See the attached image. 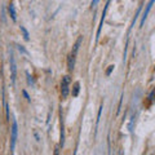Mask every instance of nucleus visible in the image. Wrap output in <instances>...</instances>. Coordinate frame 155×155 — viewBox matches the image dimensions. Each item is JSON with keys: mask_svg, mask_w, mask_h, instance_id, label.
<instances>
[{"mask_svg": "<svg viewBox=\"0 0 155 155\" xmlns=\"http://www.w3.org/2000/svg\"><path fill=\"white\" fill-rule=\"evenodd\" d=\"M75 58H76V54H74V53H70L69 57H67V69H69V71H72L75 67Z\"/></svg>", "mask_w": 155, "mask_h": 155, "instance_id": "nucleus-6", "label": "nucleus"}, {"mask_svg": "<svg viewBox=\"0 0 155 155\" xmlns=\"http://www.w3.org/2000/svg\"><path fill=\"white\" fill-rule=\"evenodd\" d=\"M79 91H80V83H79V81H76V83H74V87H72V91H71L72 97H78V94H79Z\"/></svg>", "mask_w": 155, "mask_h": 155, "instance_id": "nucleus-10", "label": "nucleus"}, {"mask_svg": "<svg viewBox=\"0 0 155 155\" xmlns=\"http://www.w3.org/2000/svg\"><path fill=\"white\" fill-rule=\"evenodd\" d=\"M154 100H155V89H153L151 92H150V94H149V101H151L153 102Z\"/></svg>", "mask_w": 155, "mask_h": 155, "instance_id": "nucleus-14", "label": "nucleus"}, {"mask_svg": "<svg viewBox=\"0 0 155 155\" xmlns=\"http://www.w3.org/2000/svg\"><path fill=\"white\" fill-rule=\"evenodd\" d=\"M8 11H9V16H11V18L13 19V22H16L17 21V13H16V8H14V5L12 3H11V5H9Z\"/></svg>", "mask_w": 155, "mask_h": 155, "instance_id": "nucleus-8", "label": "nucleus"}, {"mask_svg": "<svg viewBox=\"0 0 155 155\" xmlns=\"http://www.w3.org/2000/svg\"><path fill=\"white\" fill-rule=\"evenodd\" d=\"M4 106H5V115H7V120L11 119V116H9V106L7 102H4Z\"/></svg>", "mask_w": 155, "mask_h": 155, "instance_id": "nucleus-13", "label": "nucleus"}, {"mask_svg": "<svg viewBox=\"0 0 155 155\" xmlns=\"http://www.w3.org/2000/svg\"><path fill=\"white\" fill-rule=\"evenodd\" d=\"M71 83V78L69 75H65L62 78V81H61V96L62 98H67V96L70 94V88L69 85Z\"/></svg>", "mask_w": 155, "mask_h": 155, "instance_id": "nucleus-2", "label": "nucleus"}, {"mask_svg": "<svg viewBox=\"0 0 155 155\" xmlns=\"http://www.w3.org/2000/svg\"><path fill=\"white\" fill-rule=\"evenodd\" d=\"M114 67H115L114 65H110V66H109V69L106 70V75L110 76V75H111V72H113V70H114Z\"/></svg>", "mask_w": 155, "mask_h": 155, "instance_id": "nucleus-15", "label": "nucleus"}, {"mask_svg": "<svg viewBox=\"0 0 155 155\" xmlns=\"http://www.w3.org/2000/svg\"><path fill=\"white\" fill-rule=\"evenodd\" d=\"M19 28H21V32H22V35H23V39H25L26 41L30 40V35H28V31L25 28V26H19Z\"/></svg>", "mask_w": 155, "mask_h": 155, "instance_id": "nucleus-11", "label": "nucleus"}, {"mask_svg": "<svg viewBox=\"0 0 155 155\" xmlns=\"http://www.w3.org/2000/svg\"><path fill=\"white\" fill-rule=\"evenodd\" d=\"M34 134H35V138H36V141H38V142L40 141V137H39V134H38V132H36V130H35V132H34Z\"/></svg>", "mask_w": 155, "mask_h": 155, "instance_id": "nucleus-20", "label": "nucleus"}, {"mask_svg": "<svg viewBox=\"0 0 155 155\" xmlns=\"http://www.w3.org/2000/svg\"><path fill=\"white\" fill-rule=\"evenodd\" d=\"M17 49H18L19 52H21V53H23V54H27V51H26L22 45H17Z\"/></svg>", "mask_w": 155, "mask_h": 155, "instance_id": "nucleus-16", "label": "nucleus"}, {"mask_svg": "<svg viewBox=\"0 0 155 155\" xmlns=\"http://www.w3.org/2000/svg\"><path fill=\"white\" fill-rule=\"evenodd\" d=\"M81 40H83V36H79V38H78V40L75 41L74 48H72L71 53H74V54H78V51H79V47H80V44H81Z\"/></svg>", "mask_w": 155, "mask_h": 155, "instance_id": "nucleus-9", "label": "nucleus"}, {"mask_svg": "<svg viewBox=\"0 0 155 155\" xmlns=\"http://www.w3.org/2000/svg\"><path fill=\"white\" fill-rule=\"evenodd\" d=\"M22 93H23V96H25V98L28 101V102H30V101H31V98H30V96H28V93H27V92H26V91H22Z\"/></svg>", "mask_w": 155, "mask_h": 155, "instance_id": "nucleus-18", "label": "nucleus"}, {"mask_svg": "<svg viewBox=\"0 0 155 155\" xmlns=\"http://www.w3.org/2000/svg\"><path fill=\"white\" fill-rule=\"evenodd\" d=\"M102 109H104V106L101 105L100 110H98V115H97V120H96V128L98 127V123H100V119H101V114H102Z\"/></svg>", "mask_w": 155, "mask_h": 155, "instance_id": "nucleus-12", "label": "nucleus"}, {"mask_svg": "<svg viewBox=\"0 0 155 155\" xmlns=\"http://www.w3.org/2000/svg\"><path fill=\"white\" fill-rule=\"evenodd\" d=\"M65 143V128L64 122H62V114H61V134H60V146H64Z\"/></svg>", "mask_w": 155, "mask_h": 155, "instance_id": "nucleus-7", "label": "nucleus"}, {"mask_svg": "<svg viewBox=\"0 0 155 155\" xmlns=\"http://www.w3.org/2000/svg\"><path fill=\"white\" fill-rule=\"evenodd\" d=\"M27 81H28V84H30V85H32L34 84V80H32V76L30 75V74H28V72H27Z\"/></svg>", "mask_w": 155, "mask_h": 155, "instance_id": "nucleus-17", "label": "nucleus"}, {"mask_svg": "<svg viewBox=\"0 0 155 155\" xmlns=\"http://www.w3.org/2000/svg\"><path fill=\"white\" fill-rule=\"evenodd\" d=\"M18 137V124L17 120L13 119L12 120V129H11V151H14V147H16V141Z\"/></svg>", "mask_w": 155, "mask_h": 155, "instance_id": "nucleus-1", "label": "nucleus"}, {"mask_svg": "<svg viewBox=\"0 0 155 155\" xmlns=\"http://www.w3.org/2000/svg\"><path fill=\"white\" fill-rule=\"evenodd\" d=\"M110 2H111V0H107V3L105 4V8H104V12H102V16H101V21H100V25H98V30H97V34H96V41H98V38H100V35H101V30H102L104 21H105V17H106V12H107L109 5H110Z\"/></svg>", "mask_w": 155, "mask_h": 155, "instance_id": "nucleus-4", "label": "nucleus"}, {"mask_svg": "<svg viewBox=\"0 0 155 155\" xmlns=\"http://www.w3.org/2000/svg\"><path fill=\"white\" fill-rule=\"evenodd\" d=\"M98 3H100V0H92V3H91V7L93 8V7H96L97 4H98Z\"/></svg>", "mask_w": 155, "mask_h": 155, "instance_id": "nucleus-19", "label": "nucleus"}, {"mask_svg": "<svg viewBox=\"0 0 155 155\" xmlns=\"http://www.w3.org/2000/svg\"><path fill=\"white\" fill-rule=\"evenodd\" d=\"M9 64H11V79H12V85L16 83V76H17V65H16V60H14L13 53H11L9 57Z\"/></svg>", "mask_w": 155, "mask_h": 155, "instance_id": "nucleus-3", "label": "nucleus"}, {"mask_svg": "<svg viewBox=\"0 0 155 155\" xmlns=\"http://www.w3.org/2000/svg\"><path fill=\"white\" fill-rule=\"evenodd\" d=\"M154 3H155V0H149V3L146 4V8H145V11H143V13H142V17H141V22H140V27H143L145 21H146V18H147V16H149L150 11H151Z\"/></svg>", "mask_w": 155, "mask_h": 155, "instance_id": "nucleus-5", "label": "nucleus"}]
</instances>
